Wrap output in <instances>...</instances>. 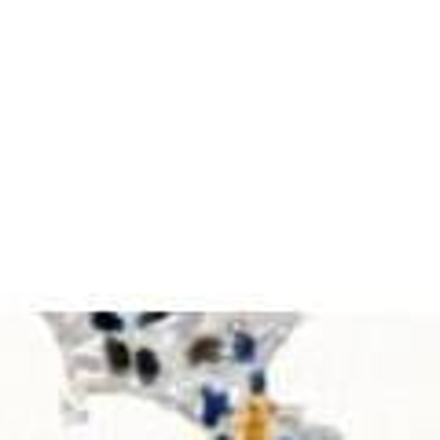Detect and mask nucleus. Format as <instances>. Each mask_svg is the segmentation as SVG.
Returning a JSON list of instances; mask_svg holds the SVG:
<instances>
[{
  "instance_id": "1",
  "label": "nucleus",
  "mask_w": 440,
  "mask_h": 440,
  "mask_svg": "<svg viewBox=\"0 0 440 440\" xmlns=\"http://www.w3.org/2000/svg\"><path fill=\"white\" fill-rule=\"evenodd\" d=\"M106 360H111V371H114V374H125L128 367H132V356H128V349H125L117 338L106 341Z\"/></svg>"
},
{
  "instance_id": "2",
  "label": "nucleus",
  "mask_w": 440,
  "mask_h": 440,
  "mask_svg": "<svg viewBox=\"0 0 440 440\" xmlns=\"http://www.w3.org/2000/svg\"><path fill=\"white\" fill-rule=\"evenodd\" d=\"M136 371H139V378L143 382H154L158 378V356L151 349H139L136 352Z\"/></svg>"
},
{
  "instance_id": "3",
  "label": "nucleus",
  "mask_w": 440,
  "mask_h": 440,
  "mask_svg": "<svg viewBox=\"0 0 440 440\" xmlns=\"http://www.w3.org/2000/svg\"><path fill=\"white\" fill-rule=\"evenodd\" d=\"M220 356V338H202L195 349H191V363H202V360H217Z\"/></svg>"
},
{
  "instance_id": "4",
  "label": "nucleus",
  "mask_w": 440,
  "mask_h": 440,
  "mask_svg": "<svg viewBox=\"0 0 440 440\" xmlns=\"http://www.w3.org/2000/svg\"><path fill=\"white\" fill-rule=\"evenodd\" d=\"M92 323L100 327V330H111V334H117V330H121V316H114V312H95Z\"/></svg>"
},
{
  "instance_id": "5",
  "label": "nucleus",
  "mask_w": 440,
  "mask_h": 440,
  "mask_svg": "<svg viewBox=\"0 0 440 440\" xmlns=\"http://www.w3.org/2000/svg\"><path fill=\"white\" fill-rule=\"evenodd\" d=\"M217 411H224V400H217V396H209V411H206V426L217 422Z\"/></svg>"
},
{
  "instance_id": "6",
  "label": "nucleus",
  "mask_w": 440,
  "mask_h": 440,
  "mask_svg": "<svg viewBox=\"0 0 440 440\" xmlns=\"http://www.w3.org/2000/svg\"><path fill=\"white\" fill-rule=\"evenodd\" d=\"M246 356H253V341L246 334H239V360H246Z\"/></svg>"
}]
</instances>
